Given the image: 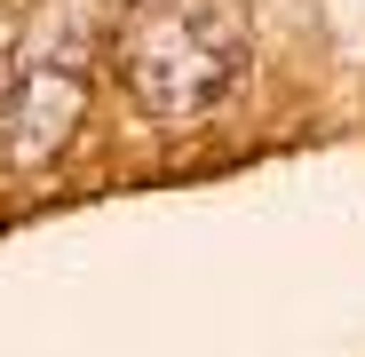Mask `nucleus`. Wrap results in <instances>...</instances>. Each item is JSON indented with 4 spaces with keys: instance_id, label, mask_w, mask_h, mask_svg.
Here are the masks:
<instances>
[{
    "instance_id": "obj_1",
    "label": "nucleus",
    "mask_w": 365,
    "mask_h": 357,
    "mask_svg": "<svg viewBox=\"0 0 365 357\" xmlns=\"http://www.w3.org/2000/svg\"><path fill=\"white\" fill-rule=\"evenodd\" d=\"M255 64L247 0H128L111 24V80L143 119H207Z\"/></svg>"
},
{
    "instance_id": "obj_2",
    "label": "nucleus",
    "mask_w": 365,
    "mask_h": 357,
    "mask_svg": "<svg viewBox=\"0 0 365 357\" xmlns=\"http://www.w3.org/2000/svg\"><path fill=\"white\" fill-rule=\"evenodd\" d=\"M80 119H88V72H80V56L32 48L24 64L9 72V88H0V175H9V183H40V175L72 151Z\"/></svg>"
}]
</instances>
